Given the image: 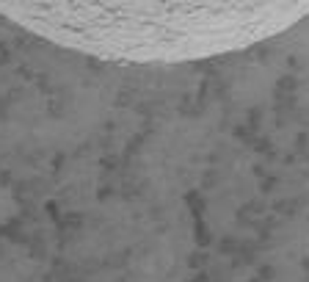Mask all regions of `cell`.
<instances>
[{
	"mask_svg": "<svg viewBox=\"0 0 309 282\" xmlns=\"http://www.w3.org/2000/svg\"><path fill=\"white\" fill-rule=\"evenodd\" d=\"M0 17L100 61L185 64L290 31L309 0H0Z\"/></svg>",
	"mask_w": 309,
	"mask_h": 282,
	"instance_id": "6da1fadb",
	"label": "cell"
}]
</instances>
